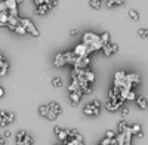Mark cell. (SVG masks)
<instances>
[{
	"label": "cell",
	"mask_w": 148,
	"mask_h": 145,
	"mask_svg": "<svg viewBox=\"0 0 148 145\" xmlns=\"http://www.w3.org/2000/svg\"><path fill=\"white\" fill-rule=\"evenodd\" d=\"M82 43H84L86 46H89L93 52H95V51H101L102 47H104L102 43L99 42V36L95 34V33H92V31H88V33L83 34V42H82Z\"/></svg>",
	"instance_id": "cell-1"
},
{
	"label": "cell",
	"mask_w": 148,
	"mask_h": 145,
	"mask_svg": "<svg viewBox=\"0 0 148 145\" xmlns=\"http://www.w3.org/2000/svg\"><path fill=\"white\" fill-rule=\"evenodd\" d=\"M19 24H21L24 28H25V33L27 34H31V36H34V37H39V36H40V31L37 30V27L34 25V24L28 18H21L19 19Z\"/></svg>",
	"instance_id": "cell-2"
},
{
	"label": "cell",
	"mask_w": 148,
	"mask_h": 145,
	"mask_svg": "<svg viewBox=\"0 0 148 145\" xmlns=\"http://www.w3.org/2000/svg\"><path fill=\"white\" fill-rule=\"evenodd\" d=\"M92 52H93V51L90 49L89 46H86L84 43L77 44L76 47H74V51H73V53L76 55V56H79V58H82V56H89Z\"/></svg>",
	"instance_id": "cell-3"
},
{
	"label": "cell",
	"mask_w": 148,
	"mask_h": 145,
	"mask_svg": "<svg viewBox=\"0 0 148 145\" xmlns=\"http://www.w3.org/2000/svg\"><path fill=\"white\" fill-rule=\"evenodd\" d=\"M123 104H125V99H121V98H119V99H110L107 104H105V108L108 111H111V113H114V111H117V110H120V108L123 107Z\"/></svg>",
	"instance_id": "cell-4"
},
{
	"label": "cell",
	"mask_w": 148,
	"mask_h": 145,
	"mask_svg": "<svg viewBox=\"0 0 148 145\" xmlns=\"http://www.w3.org/2000/svg\"><path fill=\"white\" fill-rule=\"evenodd\" d=\"M83 113H84L86 116H93V117H96V116H99V114H101V108L95 107V105L90 102V104H88V105H84Z\"/></svg>",
	"instance_id": "cell-5"
},
{
	"label": "cell",
	"mask_w": 148,
	"mask_h": 145,
	"mask_svg": "<svg viewBox=\"0 0 148 145\" xmlns=\"http://www.w3.org/2000/svg\"><path fill=\"white\" fill-rule=\"evenodd\" d=\"M102 55L104 56H111L113 53H117V51H119V44L117 43H108V44H105L104 47H102Z\"/></svg>",
	"instance_id": "cell-6"
},
{
	"label": "cell",
	"mask_w": 148,
	"mask_h": 145,
	"mask_svg": "<svg viewBox=\"0 0 148 145\" xmlns=\"http://www.w3.org/2000/svg\"><path fill=\"white\" fill-rule=\"evenodd\" d=\"M126 81L132 83L133 88H135V86H138V84L141 83V76L136 74V72H126Z\"/></svg>",
	"instance_id": "cell-7"
},
{
	"label": "cell",
	"mask_w": 148,
	"mask_h": 145,
	"mask_svg": "<svg viewBox=\"0 0 148 145\" xmlns=\"http://www.w3.org/2000/svg\"><path fill=\"white\" fill-rule=\"evenodd\" d=\"M53 65L55 67H64V65H67L65 64V59H64V53L62 52H58L56 55H55V58H53Z\"/></svg>",
	"instance_id": "cell-8"
},
{
	"label": "cell",
	"mask_w": 148,
	"mask_h": 145,
	"mask_svg": "<svg viewBox=\"0 0 148 145\" xmlns=\"http://www.w3.org/2000/svg\"><path fill=\"white\" fill-rule=\"evenodd\" d=\"M83 96V92L82 90H77V92H70V99H71V104L73 105H77Z\"/></svg>",
	"instance_id": "cell-9"
},
{
	"label": "cell",
	"mask_w": 148,
	"mask_h": 145,
	"mask_svg": "<svg viewBox=\"0 0 148 145\" xmlns=\"http://www.w3.org/2000/svg\"><path fill=\"white\" fill-rule=\"evenodd\" d=\"M62 53H64L65 64H70V65H74V64H76V61H77V56L73 53V51H71V52H62Z\"/></svg>",
	"instance_id": "cell-10"
},
{
	"label": "cell",
	"mask_w": 148,
	"mask_h": 145,
	"mask_svg": "<svg viewBox=\"0 0 148 145\" xmlns=\"http://www.w3.org/2000/svg\"><path fill=\"white\" fill-rule=\"evenodd\" d=\"M18 24H19V18L18 16H14V15H9V18H8V24H6V25L12 30V31H14V28L18 25Z\"/></svg>",
	"instance_id": "cell-11"
},
{
	"label": "cell",
	"mask_w": 148,
	"mask_h": 145,
	"mask_svg": "<svg viewBox=\"0 0 148 145\" xmlns=\"http://www.w3.org/2000/svg\"><path fill=\"white\" fill-rule=\"evenodd\" d=\"M47 107H49V111L55 113L56 116H59L61 113H62V108H61V105L58 102H51V104H47Z\"/></svg>",
	"instance_id": "cell-12"
},
{
	"label": "cell",
	"mask_w": 148,
	"mask_h": 145,
	"mask_svg": "<svg viewBox=\"0 0 148 145\" xmlns=\"http://www.w3.org/2000/svg\"><path fill=\"white\" fill-rule=\"evenodd\" d=\"M130 133H132V136L141 138V136H142V127H141L139 124H133V126L130 127Z\"/></svg>",
	"instance_id": "cell-13"
},
{
	"label": "cell",
	"mask_w": 148,
	"mask_h": 145,
	"mask_svg": "<svg viewBox=\"0 0 148 145\" xmlns=\"http://www.w3.org/2000/svg\"><path fill=\"white\" fill-rule=\"evenodd\" d=\"M108 96H110V99H113V101H114V99H119V98H120V89L116 88V86L111 88L110 92H108Z\"/></svg>",
	"instance_id": "cell-14"
},
{
	"label": "cell",
	"mask_w": 148,
	"mask_h": 145,
	"mask_svg": "<svg viewBox=\"0 0 148 145\" xmlns=\"http://www.w3.org/2000/svg\"><path fill=\"white\" fill-rule=\"evenodd\" d=\"M84 80L88 83H93L95 81V72L88 70V68H84Z\"/></svg>",
	"instance_id": "cell-15"
},
{
	"label": "cell",
	"mask_w": 148,
	"mask_h": 145,
	"mask_svg": "<svg viewBox=\"0 0 148 145\" xmlns=\"http://www.w3.org/2000/svg\"><path fill=\"white\" fill-rule=\"evenodd\" d=\"M135 101H136V104L139 105V108H142V110H145V108H147V98H145L144 95L136 96V98H135Z\"/></svg>",
	"instance_id": "cell-16"
},
{
	"label": "cell",
	"mask_w": 148,
	"mask_h": 145,
	"mask_svg": "<svg viewBox=\"0 0 148 145\" xmlns=\"http://www.w3.org/2000/svg\"><path fill=\"white\" fill-rule=\"evenodd\" d=\"M49 9H51V8H49L46 3H42V5H37V6H36V12H37L39 15L47 14V10H49Z\"/></svg>",
	"instance_id": "cell-17"
},
{
	"label": "cell",
	"mask_w": 148,
	"mask_h": 145,
	"mask_svg": "<svg viewBox=\"0 0 148 145\" xmlns=\"http://www.w3.org/2000/svg\"><path fill=\"white\" fill-rule=\"evenodd\" d=\"M34 144V139H33V136H30L28 133H25V136L22 138V141L19 142V145H33Z\"/></svg>",
	"instance_id": "cell-18"
},
{
	"label": "cell",
	"mask_w": 148,
	"mask_h": 145,
	"mask_svg": "<svg viewBox=\"0 0 148 145\" xmlns=\"http://www.w3.org/2000/svg\"><path fill=\"white\" fill-rule=\"evenodd\" d=\"M89 6L95 10H99L102 8V0H90L89 2Z\"/></svg>",
	"instance_id": "cell-19"
},
{
	"label": "cell",
	"mask_w": 148,
	"mask_h": 145,
	"mask_svg": "<svg viewBox=\"0 0 148 145\" xmlns=\"http://www.w3.org/2000/svg\"><path fill=\"white\" fill-rule=\"evenodd\" d=\"M99 42L102 43V46H105V44H108L110 43V33H107V31H104L101 36H99Z\"/></svg>",
	"instance_id": "cell-20"
},
{
	"label": "cell",
	"mask_w": 148,
	"mask_h": 145,
	"mask_svg": "<svg viewBox=\"0 0 148 145\" xmlns=\"http://www.w3.org/2000/svg\"><path fill=\"white\" fill-rule=\"evenodd\" d=\"M8 71H9V62H3L2 67H0V77H5L8 74Z\"/></svg>",
	"instance_id": "cell-21"
},
{
	"label": "cell",
	"mask_w": 148,
	"mask_h": 145,
	"mask_svg": "<svg viewBox=\"0 0 148 145\" xmlns=\"http://www.w3.org/2000/svg\"><path fill=\"white\" fill-rule=\"evenodd\" d=\"M0 126L6 127L8 126V120H6V111H0Z\"/></svg>",
	"instance_id": "cell-22"
},
{
	"label": "cell",
	"mask_w": 148,
	"mask_h": 145,
	"mask_svg": "<svg viewBox=\"0 0 148 145\" xmlns=\"http://www.w3.org/2000/svg\"><path fill=\"white\" fill-rule=\"evenodd\" d=\"M52 86L53 88H61V86H62V79H61L59 76L58 77H53L52 79Z\"/></svg>",
	"instance_id": "cell-23"
},
{
	"label": "cell",
	"mask_w": 148,
	"mask_h": 145,
	"mask_svg": "<svg viewBox=\"0 0 148 145\" xmlns=\"http://www.w3.org/2000/svg\"><path fill=\"white\" fill-rule=\"evenodd\" d=\"M39 113H40L42 117H46V114L49 113V107L47 105H40L39 107Z\"/></svg>",
	"instance_id": "cell-24"
},
{
	"label": "cell",
	"mask_w": 148,
	"mask_h": 145,
	"mask_svg": "<svg viewBox=\"0 0 148 145\" xmlns=\"http://www.w3.org/2000/svg\"><path fill=\"white\" fill-rule=\"evenodd\" d=\"M129 16H130L133 21H138V19H139V14H138L135 9H130V10H129Z\"/></svg>",
	"instance_id": "cell-25"
},
{
	"label": "cell",
	"mask_w": 148,
	"mask_h": 145,
	"mask_svg": "<svg viewBox=\"0 0 148 145\" xmlns=\"http://www.w3.org/2000/svg\"><path fill=\"white\" fill-rule=\"evenodd\" d=\"M25 133H27L25 130H19L18 133H16V145H19V142L22 141V138H24V136H25Z\"/></svg>",
	"instance_id": "cell-26"
},
{
	"label": "cell",
	"mask_w": 148,
	"mask_h": 145,
	"mask_svg": "<svg viewBox=\"0 0 148 145\" xmlns=\"http://www.w3.org/2000/svg\"><path fill=\"white\" fill-rule=\"evenodd\" d=\"M56 135H58V138H59L61 142H64V141L67 139V130H59Z\"/></svg>",
	"instance_id": "cell-27"
},
{
	"label": "cell",
	"mask_w": 148,
	"mask_h": 145,
	"mask_svg": "<svg viewBox=\"0 0 148 145\" xmlns=\"http://www.w3.org/2000/svg\"><path fill=\"white\" fill-rule=\"evenodd\" d=\"M14 31H15V33H18V34H27V33H25V28H24V27L21 25V24H18V25L14 28Z\"/></svg>",
	"instance_id": "cell-28"
},
{
	"label": "cell",
	"mask_w": 148,
	"mask_h": 145,
	"mask_svg": "<svg viewBox=\"0 0 148 145\" xmlns=\"http://www.w3.org/2000/svg\"><path fill=\"white\" fill-rule=\"evenodd\" d=\"M129 126H127V123H126V120H121V122L119 123V132H123V130H126Z\"/></svg>",
	"instance_id": "cell-29"
},
{
	"label": "cell",
	"mask_w": 148,
	"mask_h": 145,
	"mask_svg": "<svg viewBox=\"0 0 148 145\" xmlns=\"http://www.w3.org/2000/svg\"><path fill=\"white\" fill-rule=\"evenodd\" d=\"M6 120H8V124H9V123H12V122L15 120V114H14V113H8V111H6Z\"/></svg>",
	"instance_id": "cell-30"
},
{
	"label": "cell",
	"mask_w": 148,
	"mask_h": 145,
	"mask_svg": "<svg viewBox=\"0 0 148 145\" xmlns=\"http://www.w3.org/2000/svg\"><path fill=\"white\" fill-rule=\"evenodd\" d=\"M135 98H136V95H135V92H133V90H129V92H127V95H126V99L133 101Z\"/></svg>",
	"instance_id": "cell-31"
},
{
	"label": "cell",
	"mask_w": 148,
	"mask_h": 145,
	"mask_svg": "<svg viewBox=\"0 0 148 145\" xmlns=\"http://www.w3.org/2000/svg\"><path fill=\"white\" fill-rule=\"evenodd\" d=\"M56 117H58V116H56L55 113H52V111H49V113L46 114V118H47V120H55Z\"/></svg>",
	"instance_id": "cell-32"
},
{
	"label": "cell",
	"mask_w": 148,
	"mask_h": 145,
	"mask_svg": "<svg viewBox=\"0 0 148 145\" xmlns=\"http://www.w3.org/2000/svg\"><path fill=\"white\" fill-rule=\"evenodd\" d=\"M138 34H139V37H142V39H145V37H147V28H139V31H138Z\"/></svg>",
	"instance_id": "cell-33"
},
{
	"label": "cell",
	"mask_w": 148,
	"mask_h": 145,
	"mask_svg": "<svg viewBox=\"0 0 148 145\" xmlns=\"http://www.w3.org/2000/svg\"><path fill=\"white\" fill-rule=\"evenodd\" d=\"M0 12H8V6L5 3V0H3V2H0Z\"/></svg>",
	"instance_id": "cell-34"
},
{
	"label": "cell",
	"mask_w": 148,
	"mask_h": 145,
	"mask_svg": "<svg viewBox=\"0 0 148 145\" xmlns=\"http://www.w3.org/2000/svg\"><path fill=\"white\" fill-rule=\"evenodd\" d=\"M121 108H123V110H121V117L125 118V117L129 114V108H125V107H121Z\"/></svg>",
	"instance_id": "cell-35"
},
{
	"label": "cell",
	"mask_w": 148,
	"mask_h": 145,
	"mask_svg": "<svg viewBox=\"0 0 148 145\" xmlns=\"http://www.w3.org/2000/svg\"><path fill=\"white\" fill-rule=\"evenodd\" d=\"M116 6V3H114V0H108V2H107V8L108 9H111V8H114Z\"/></svg>",
	"instance_id": "cell-36"
},
{
	"label": "cell",
	"mask_w": 148,
	"mask_h": 145,
	"mask_svg": "<svg viewBox=\"0 0 148 145\" xmlns=\"http://www.w3.org/2000/svg\"><path fill=\"white\" fill-rule=\"evenodd\" d=\"M101 144H102V145H111V139H110V138H105V139L101 141Z\"/></svg>",
	"instance_id": "cell-37"
},
{
	"label": "cell",
	"mask_w": 148,
	"mask_h": 145,
	"mask_svg": "<svg viewBox=\"0 0 148 145\" xmlns=\"http://www.w3.org/2000/svg\"><path fill=\"white\" fill-rule=\"evenodd\" d=\"M125 2H126V0H114L116 6H123V5H125Z\"/></svg>",
	"instance_id": "cell-38"
},
{
	"label": "cell",
	"mask_w": 148,
	"mask_h": 145,
	"mask_svg": "<svg viewBox=\"0 0 148 145\" xmlns=\"http://www.w3.org/2000/svg\"><path fill=\"white\" fill-rule=\"evenodd\" d=\"M107 138L113 139V138H114V132H113V130H108V132H107Z\"/></svg>",
	"instance_id": "cell-39"
},
{
	"label": "cell",
	"mask_w": 148,
	"mask_h": 145,
	"mask_svg": "<svg viewBox=\"0 0 148 145\" xmlns=\"http://www.w3.org/2000/svg\"><path fill=\"white\" fill-rule=\"evenodd\" d=\"M3 62H6V58H5V55L3 53H0V67H2V64Z\"/></svg>",
	"instance_id": "cell-40"
},
{
	"label": "cell",
	"mask_w": 148,
	"mask_h": 145,
	"mask_svg": "<svg viewBox=\"0 0 148 145\" xmlns=\"http://www.w3.org/2000/svg\"><path fill=\"white\" fill-rule=\"evenodd\" d=\"M92 104H93L95 107H98V108H101V101H98V99H95V101H92Z\"/></svg>",
	"instance_id": "cell-41"
},
{
	"label": "cell",
	"mask_w": 148,
	"mask_h": 145,
	"mask_svg": "<svg viewBox=\"0 0 148 145\" xmlns=\"http://www.w3.org/2000/svg\"><path fill=\"white\" fill-rule=\"evenodd\" d=\"M10 136H12V132L10 130H6L5 132V138H10Z\"/></svg>",
	"instance_id": "cell-42"
},
{
	"label": "cell",
	"mask_w": 148,
	"mask_h": 145,
	"mask_svg": "<svg viewBox=\"0 0 148 145\" xmlns=\"http://www.w3.org/2000/svg\"><path fill=\"white\" fill-rule=\"evenodd\" d=\"M33 2H34V5L37 6V5H42V3H43V0H33Z\"/></svg>",
	"instance_id": "cell-43"
},
{
	"label": "cell",
	"mask_w": 148,
	"mask_h": 145,
	"mask_svg": "<svg viewBox=\"0 0 148 145\" xmlns=\"http://www.w3.org/2000/svg\"><path fill=\"white\" fill-rule=\"evenodd\" d=\"M70 34H71V36H76V34H79V30H71Z\"/></svg>",
	"instance_id": "cell-44"
},
{
	"label": "cell",
	"mask_w": 148,
	"mask_h": 145,
	"mask_svg": "<svg viewBox=\"0 0 148 145\" xmlns=\"http://www.w3.org/2000/svg\"><path fill=\"white\" fill-rule=\"evenodd\" d=\"M3 95H5V90H3L2 88H0V98H2V96H3Z\"/></svg>",
	"instance_id": "cell-45"
},
{
	"label": "cell",
	"mask_w": 148,
	"mask_h": 145,
	"mask_svg": "<svg viewBox=\"0 0 148 145\" xmlns=\"http://www.w3.org/2000/svg\"><path fill=\"white\" fill-rule=\"evenodd\" d=\"M59 130H61V129H59V127H53V132H55V135H56V133H58V132H59Z\"/></svg>",
	"instance_id": "cell-46"
},
{
	"label": "cell",
	"mask_w": 148,
	"mask_h": 145,
	"mask_svg": "<svg viewBox=\"0 0 148 145\" xmlns=\"http://www.w3.org/2000/svg\"><path fill=\"white\" fill-rule=\"evenodd\" d=\"M0 145H5V139L3 138H0Z\"/></svg>",
	"instance_id": "cell-47"
},
{
	"label": "cell",
	"mask_w": 148,
	"mask_h": 145,
	"mask_svg": "<svg viewBox=\"0 0 148 145\" xmlns=\"http://www.w3.org/2000/svg\"><path fill=\"white\" fill-rule=\"evenodd\" d=\"M22 2H24V0H16V3H18V5H21Z\"/></svg>",
	"instance_id": "cell-48"
},
{
	"label": "cell",
	"mask_w": 148,
	"mask_h": 145,
	"mask_svg": "<svg viewBox=\"0 0 148 145\" xmlns=\"http://www.w3.org/2000/svg\"><path fill=\"white\" fill-rule=\"evenodd\" d=\"M116 145H127V144H116Z\"/></svg>",
	"instance_id": "cell-49"
},
{
	"label": "cell",
	"mask_w": 148,
	"mask_h": 145,
	"mask_svg": "<svg viewBox=\"0 0 148 145\" xmlns=\"http://www.w3.org/2000/svg\"><path fill=\"white\" fill-rule=\"evenodd\" d=\"M52 145H58V144H52Z\"/></svg>",
	"instance_id": "cell-50"
},
{
	"label": "cell",
	"mask_w": 148,
	"mask_h": 145,
	"mask_svg": "<svg viewBox=\"0 0 148 145\" xmlns=\"http://www.w3.org/2000/svg\"><path fill=\"white\" fill-rule=\"evenodd\" d=\"M99 145H102V144H99Z\"/></svg>",
	"instance_id": "cell-51"
}]
</instances>
